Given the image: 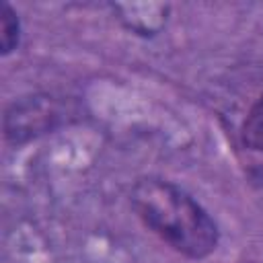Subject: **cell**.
I'll list each match as a JSON object with an SVG mask.
<instances>
[{"instance_id":"3957f363","label":"cell","mask_w":263,"mask_h":263,"mask_svg":"<svg viewBox=\"0 0 263 263\" xmlns=\"http://www.w3.org/2000/svg\"><path fill=\"white\" fill-rule=\"evenodd\" d=\"M240 144L251 152H263V92L249 107L240 123Z\"/></svg>"},{"instance_id":"277c9868","label":"cell","mask_w":263,"mask_h":263,"mask_svg":"<svg viewBox=\"0 0 263 263\" xmlns=\"http://www.w3.org/2000/svg\"><path fill=\"white\" fill-rule=\"evenodd\" d=\"M23 27L16 10L8 2H0V53L10 55L21 43Z\"/></svg>"},{"instance_id":"6da1fadb","label":"cell","mask_w":263,"mask_h":263,"mask_svg":"<svg viewBox=\"0 0 263 263\" xmlns=\"http://www.w3.org/2000/svg\"><path fill=\"white\" fill-rule=\"evenodd\" d=\"M129 205L150 232L191 261H201L218 249V222L187 189L168 179L140 177L132 185Z\"/></svg>"},{"instance_id":"7a4b0ae2","label":"cell","mask_w":263,"mask_h":263,"mask_svg":"<svg viewBox=\"0 0 263 263\" xmlns=\"http://www.w3.org/2000/svg\"><path fill=\"white\" fill-rule=\"evenodd\" d=\"M113 10L127 31L152 37L164 27L168 4H115Z\"/></svg>"}]
</instances>
